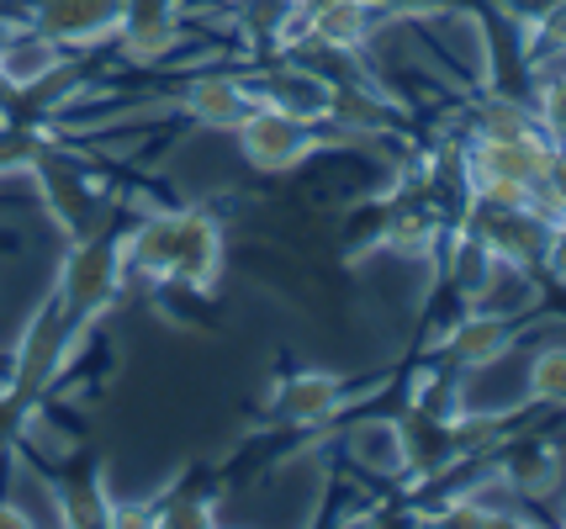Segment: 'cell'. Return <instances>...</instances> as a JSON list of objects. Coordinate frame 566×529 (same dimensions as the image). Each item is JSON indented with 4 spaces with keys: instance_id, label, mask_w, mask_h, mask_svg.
<instances>
[{
    "instance_id": "1",
    "label": "cell",
    "mask_w": 566,
    "mask_h": 529,
    "mask_svg": "<svg viewBox=\"0 0 566 529\" xmlns=\"http://www.w3.org/2000/svg\"><path fill=\"white\" fill-rule=\"evenodd\" d=\"M127 286V265H123V223L91 228L80 239H64V260H59V276H53V297L70 318L74 339H91L96 324L123 303Z\"/></svg>"
},
{
    "instance_id": "2",
    "label": "cell",
    "mask_w": 566,
    "mask_h": 529,
    "mask_svg": "<svg viewBox=\"0 0 566 529\" xmlns=\"http://www.w3.org/2000/svg\"><path fill=\"white\" fill-rule=\"evenodd\" d=\"M80 345H85V339H74L64 307H59V297L49 292V297L38 303V313L27 318L17 350H11V366H6V377H0L6 392L22 398L32 413H43V403H49L53 392L64 387V377H70Z\"/></svg>"
},
{
    "instance_id": "3",
    "label": "cell",
    "mask_w": 566,
    "mask_h": 529,
    "mask_svg": "<svg viewBox=\"0 0 566 529\" xmlns=\"http://www.w3.org/2000/svg\"><path fill=\"white\" fill-rule=\"evenodd\" d=\"M233 144H239V159L254 176H292L318 149H328L334 138H328V123L296 117V112L271 102H254L244 112V123L233 127Z\"/></svg>"
},
{
    "instance_id": "4",
    "label": "cell",
    "mask_w": 566,
    "mask_h": 529,
    "mask_svg": "<svg viewBox=\"0 0 566 529\" xmlns=\"http://www.w3.org/2000/svg\"><path fill=\"white\" fill-rule=\"evenodd\" d=\"M455 223L467 228L471 239L493 254L497 271L541 276V254H545V239H551V212H545L541 202H524V207L467 202Z\"/></svg>"
},
{
    "instance_id": "5",
    "label": "cell",
    "mask_w": 566,
    "mask_h": 529,
    "mask_svg": "<svg viewBox=\"0 0 566 529\" xmlns=\"http://www.w3.org/2000/svg\"><path fill=\"white\" fill-rule=\"evenodd\" d=\"M27 180L38 186V197H43V207H49V218L59 223L64 239H80V233H91V228L117 218L112 212V191L96 176H85L59 144H49L38 154V165L27 170Z\"/></svg>"
},
{
    "instance_id": "6",
    "label": "cell",
    "mask_w": 566,
    "mask_h": 529,
    "mask_svg": "<svg viewBox=\"0 0 566 529\" xmlns=\"http://www.w3.org/2000/svg\"><path fill=\"white\" fill-rule=\"evenodd\" d=\"M228 265V228L212 207H175V233H170V281L191 297H212Z\"/></svg>"
},
{
    "instance_id": "7",
    "label": "cell",
    "mask_w": 566,
    "mask_h": 529,
    "mask_svg": "<svg viewBox=\"0 0 566 529\" xmlns=\"http://www.w3.org/2000/svg\"><path fill=\"white\" fill-rule=\"evenodd\" d=\"M535 324V313H493V307L471 303L467 313H455L450 328L440 334V345H434V360L450 366V371H482V366H493L503 355L514 350L518 339H524V328Z\"/></svg>"
},
{
    "instance_id": "8",
    "label": "cell",
    "mask_w": 566,
    "mask_h": 529,
    "mask_svg": "<svg viewBox=\"0 0 566 529\" xmlns=\"http://www.w3.org/2000/svg\"><path fill=\"white\" fill-rule=\"evenodd\" d=\"M127 0H11V17L32 32H43L64 53L106 49L123 22Z\"/></svg>"
},
{
    "instance_id": "9",
    "label": "cell",
    "mask_w": 566,
    "mask_h": 529,
    "mask_svg": "<svg viewBox=\"0 0 566 529\" xmlns=\"http://www.w3.org/2000/svg\"><path fill=\"white\" fill-rule=\"evenodd\" d=\"M254 106V91L239 70H201V75L180 80L165 102L144 106V112H127V117H186L191 127H218V133H233L244 123V112Z\"/></svg>"
},
{
    "instance_id": "10",
    "label": "cell",
    "mask_w": 566,
    "mask_h": 529,
    "mask_svg": "<svg viewBox=\"0 0 566 529\" xmlns=\"http://www.w3.org/2000/svg\"><path fill=\"white\" fill-rule=\"evenodd\" d=\"M397 434V461H402V477H419V482H440L450 477L467 451H461V434H455V419L444 413H429V408L408 403L392 419Z\"/></svg>"
},
{
    "instance_id": "11",
    "label": "cell",
    "mask_w": 566,
    "mask_h": 529,
    "mask_svg": "<svg viewBox=\"0 0 566 529\" xmlns=\"http://www.w3.org/2000/svg\"><path fill=\"white\" fill-rule=\"evenodd\" d=\"M186 43V6L180 0H127L112 49L133 70H154Z\"/></svg>"
},
{
    "instance_id": "12",
    "label": "cell",
    "mask_w": 566,
    "mask_h": 529,
    "mask_svg": "<svg viewBox=\"0 0 566 529\" xmlns=\"http://www.w3.org/2000/svg\"><path fill=\"white\" fill-rule=\"evenodd\" d=\"M493 455L503 466V493H514L518 504H545L566 487L562 445L545 434H509Z\"/></svg>"
},
{
    "instance_id": "13",
    "label": "cell",
    "mask_w": 566,
    "mask_h": 529,
    "mask_svg": "<svg viewBox=\"0 0 566 529\" xmlns=\"http://www.w3.org/2000/svg\"><path fill=\"white\" fill-rule=\"evenodd\" d=\"M387 22L376 0H302V43L323 53H366L376 27Z\"/></svg>"
},
{
    "instance_id": "14",
    "label": "cell",
    "mask_w": 566,
    "mask_h": 529,
    "mask_svg": "<svg viewBox=\"0 0 566 529\" xmlns=\"http://www.w3.org/2000/svg\"><path fill=\"white\" fill-rule=\"evenodd\" d=\"M551 154H556V144L545 133H535V138H467V170L488 180H514L524 191H541Z\"/></svg>"
},
{
    "instance_id": "15",
    "label": "cell",
    "mask_w": 566,
    "mask_h": 529,
    "mask_svg": "<svg viewBox=\"0 0 566 529\" xmlns=\"http://www.w3.org/2000/svg\"><path fill=\"white\" fill-rule=\"evenodd\" d=\"M345 403H349L345 377H334V371H296V377H286L275 387L271 413L275 424L286 429H323L345 413Z\"/></svg>"
},
{
    "instance_id": "16",
    "label": "cell",
    "mask_w": 566,
    "mask_h": 529,
    "mask_svg": "<svg viewBox=\"0 0 566 529\" xmlns=\"http://www.w3.org/2000/svg\"><path fill=\"white\" fill-rule=\"evenodd\" d=\"M49 493H53V514L59 525H74V529H91V525H112V487H106V466L101 461H85V466H70L49 477Z\"/></svg>"
},
{
    "instance_id": "17",
    "label": "cell",
    "mask_w": 566,
    "mask_h": 529,
    "mask_svg": "<svg viewBox=\"0 0 566 529\" xmlns=\"http://www.w3.org/2000/svg\"><path fill=\"white\" fill-rule=\"evenodd\" d=\"M154 525L165 529H201L218 525V487L201 477V472H180L170 487L154 493Z\"/></svg>"
},
{
    "instance_id": "18",
    "label": "cell",
    "mask_w": 566,
    "mask_h": 529,
    "mask_svg": "<svg viewBox=\"0 0 566 529\" xmlns=\"http://www.w3.org/2000/svg\"><path fill=\"white\" fill-rule=\"evenodd\" d=\"M467 127L471 138H535L541 133V117H535V106L530 96H518V91H482L467 112Z\"/></svg>"
},
{
    "instance_id": "19",
    "label": "cell",
    "mask_w": 566,
    "mask_h": 529,
    "mask_svg": "<svg viewBox=\"0 0 566 529\" xmlns=\"http://www.w3.org/2000/svg\"><path fill=\"white\" fill-rule=\"evenodd\" d=\"M423 525L497 529V525H524V519H518V504H509V498H488L482 487H467V493H450L440 508H429V514H423Z\"/></svg>"
},
{
    "instance_id": "20",
    "label": "cell",
    "mask_w": 566,
    "mask_h": 529,
    "mask_svg": "<svg viewBox=\"0 0 566 529\" xmlns=\"http://www.w3.org/2000/svg\"><path fill=\"white\" fill-rule=\"evenodd\" d=\"M530 403L545 413H566V345H535L530 355Z\"/></svg>"
},
{
    "instance_id": "21",
    "label": "cell",
    "mask_w": 566,
    "mask_h": 529,
    "mask_svg": "<svg viewBox=\"0 0 566 529\" xmlns=\"http://www.w3.org/2000/svg\"><path fill=\"white\" fill-rule=\"evenodd\" d=\"M530 106L541 117V133L566 149V64H545L535 70V85H530Z\"/></svg>"
},
{
    "instance_id": "22",
    "label": "cell",
    "mask_w": 566,
    "mask_h": 529,
    "mask_svg": "<svg viewBox=\"0 0 566 529\" xmlns=\"http://www.w3.org/2000/svg\"><path fill=\"white\" fill-rule=\"evenodd\" d=\"M524 32V70L535 75L545 64H566V0H556L541 22L518 27Z\"/></svg>"
},
{
    "instance_id": "23",
    "label": "cell",
    "mask_w": 566,
    "mask_h": 529,
    "mask_svg": "<svg viewBox=\"0 0 566 529\" xmlns=\"http://www.w3.org/2000/svg\"><path fill=\"white\" fill-rule=\"evenodd\" d=\"M376 6H381V17H387V22L429 27V22H444V17H461V6H467V0H376Z\"/></svg>"
},
{
    "instance_id": "24",
    "label": "cell",
    "mask_w": 566,
    "mask_h": 529,
    "mask_svg": "<svg viewBox=\"0 0 566 529\" xmlns=\"http://www.w3.org/2000/svg\"><path fill=\"white\" fill-rule=\"evenodd\" d=\"M535 202H541L551 218H566V149L551 154V170H545L541 191H535Z\"/></svg>"
},
{
    "instance_id": "25",
    "label": "cell",
    "mask_w": 566,
    "mask_h": 529,
    "mask_svg": "<svg viewBox=\"0 0 566 529\" xmlns=\"http://www.w3.org/2000/svg\"><path fill=\"white\" fill-rule=\"evenodd\" d=\"M541 276L551 286H566V218H551V239L541 254Z\"/></svg>"
},
{
    "instance_id": "26",
    "label": "cell",
    "mask_w": 566,
    "mask_h": 529,
    "mask_svg": "<svg viewBox=\"0 0 566 529\" xmlns=\"http://www.w3.org/2000/svg\"><path fill=\"white\" fill-rule=\"evenodd\" d=\"M497 6H503V17H509L514 27H530V22H541L556 0H497Z\"/></svg>"
},
{
    "instance_id": "27",
    "label": "cell",
    "mask_w": 566,
    "mask_h": 529,
    "mask_svg": "<svg viewBox=\"0 0 566 529\" xmlns=\"http://www.w3.org/2000/svg\"><path fill=\"white\" fill-rule=\"evenodd\" d=\"M38 519L27 514L22 504H11V498H0V529H32Z\"/></svg>"
},
{
    "instance_id": "28",
    "label": "cell",
    "mask_w": 566,
    "mask_h": 529,
    "mask_svg": "<svg viewBox=\"0 0 566 529\" xmlns=\"http://www.w3.org/2000/svg\"><path fill=\"white\" fill-rule=\"evenodd\" d=\"M228 6H244V0H228Z\"/></svg>"
},
{
    "instance_id": "29",
    "label": "cell",
    "mask_w": 566,
    "mask_h": 529,
    "mask_svg": "<svg viewBox=\"0 0 566 529\" xmlns=\"http://www.w3.org/2000/svg\"><path fill=\"white\" fill-rule=\"evenodd\" d=\"M562 525H566V508H562Z\"/></svg>"
}]
</instances>
